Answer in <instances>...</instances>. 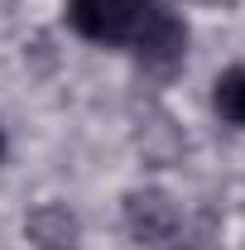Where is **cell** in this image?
Masks as SVG:
<instances>
[{
    "mask_svg": "<svg viewBox=\"0 0 245 250\" xmlns=\"http://www.w3.org/2000/svg\"><path fill=\"white\" fill-rule=\"evenodd\" d=\"M212 106L226 125L245 130V67H226L212 82Z\"/></svg>",
    "mask_w": 245,
    "mask_h": 250,
    "instance_id": "obj_4",
    "label": "cell"
},
{
    "mask_svg": "<svg viewBox=\"0 0 245 250\" xmlns=\"http://www.w3.org/2000/svg\"><path fill=\"white\" fill-rule=\"evenodd\" d=\"M5 149H10V140H5V130H0V164H5Z\"/></svg>",
    "mask_w": 245,
    "mask_h": 250,
    "instance_id": "obj_5",
    "label": "cell"
},
{
    "mask_svg": "<svg viewBox=\"0 0 245 250\" xmlns=\"http://www.w3.org/2000/svg\"><path fill=\"white\" fill-rule=\"evenodd\" d=\"M130 43H135V58L144 72L154 77H168V72H178L187 58V24L173 15V10H144V20L135 24L130 34Z\"/></svg>",
    "mask_w": 245,
    "mask_h": 250,
    "instance_id": "obj_1",
    "label": "cell"
},
{
    "mask_svg": "<svg viewBox=\"0 0 245 250\" xmlns=\"http://www.w3.org/2000/svg\"><path fill=\"white\" fill-rule=\"evenodd\" d=\"M121 217H125L130 241H140V246H168V241H178V231H183V207H178V197L163 192V188H130Z\"/></svg>",
    "mask_w": 245,
    "mask_h": 250,
    "instance_id": "obj_2",
    "label": "cell"
},
{
    "mask_svg": "<svg viewBox=\"0 0 245 250\" xmlns=\"http://www.w3.org/2000/svg\"><path fill=\"white\" fill-rule=\"evenodd\" d=\"M24 236L34 241V250H77L82 226H77L67 202H39L24 217Z\"/></svg>",
    "mask_w": 245,
    "mask_h": 250,
    "instance_id": "obj_3",
    "label": "cell"
}]
</instances>
